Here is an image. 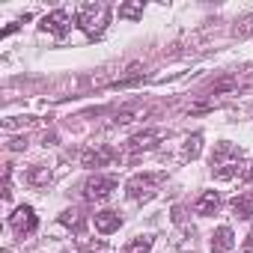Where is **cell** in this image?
<instances>
[{
    "label": "cell",
    "instance_id": "obj_22",
    "mask_svg": "<svg viewBox=\"0 0 253 253\" xmlns=\"http://www.w3.org/2000/svg\"><path fill=\"white\" fill-rule=\"evenodd\" d=\"M247 247H253V232H250V238H247Z\"/></svg>",
    "mask_w": 253,
    "mask_h": 253
},
{
    "label": "cell",
    "instance_id": "obj_2",
    "mask_svg": "<svg viewBox=\"0 0 253 253\" xmlns=\"http://www.w3.org/2000/svg\"><path fill=\"white\" fill-rule=\"evenodd\" d=\"M78 24L86 36H101L110 24V6L107 3H84L81 12H78Z\"/></svg>",
    "mask_w": 253,
    "mask_h": 253
},
{
    "label": "cell",
    "instance_id": "obj_1",
    "mask_svg": "<svg viewBox=\"0 0 253 253\" xmlns=\"http://www.w3.org/2000/svg\"><path fill=\"white\" fill-rule=\"evenodd\" d=\"M241 161H244V152H241V146H235V143H229V140H220V143L214 146L211 158H209V164H211V176L226 182V179L238 176V170H241Z\"/></svg>",
    "mask_w": 253,
    "mask_h": 253
},
{
    "label": "cell",
    "instance_id": "obj_15",
    "mask_svg": "<svg viewBox=\"0 0 253 253\" xmlns=\"http://www.w3.org/2000/svg\"><path fill=\"white\" fill-rule=\"evenodd\" d=\"M152 250V235H137L125 244V253H149Z\"/></svg>",
    "mask_w": 253,
    "mask_h": 253
},
{
    "label": "cell",
    "instance_id": "obj_19",
    "mask_svg": "<svg viewBox=\"0 0 253 253\" xmlns=\"http://www.w3.org/2000/svg\"><path fill=\"white\" fill-rule=\"evenodd\" d=\"M137 113H140V107H128V110H116V119H113V122L125 125V122H131V119H134Z\"/></svg>",
    "mask_w": 253,
    "mask_h": 253
},
{
    "label": "cell",
    "instance_id": "obj_10",
    "mask_svg": "<svg viewBox=\"0 0 253 253\" xmlns=\"http://www.w3.org/2000/svg\"><path fill=\"white\" fill-rule=\"evenodd\" d=\"M95 229L98 232H104V235H110V232H116L119 226H122V217L116 214V211H110V209H104V211H95Z\"/></svg>",
    "mask_w": 253,
    "mask_h": 253
},
{
    "label": "cell",
    "instance_id": "obj_9",
    "mask_svg": "<svg viewBox=\"0 0 253 253\" xmlns=\"http://www.w3.org/2000/svg\"><path fill=\"white\" fill-rule=\"evenodd\" d=\"M217 209H220V194H217V191H203V194H200V200L194 203V211H197V214H203V217L214 214Z\"/></svg>",
    "mask_w": 253,
    "mask_h": 253
},
{
    "label": "cell",
    "instance_id": "obj_11",
    "mask_svg": "<svg viewBox=\"0 0 253 253\" xmlns=\"http://www.w3.org/2000/svg\"><path fill=\"white\" fill-rule=\"evenodd\" d=\"M232 247H235L232 229H229V226H217V229L211 232V253H226V250H232Z\"/></svg>",
    "mask_w": 253,
    "mask_h": 253
},
{
    "label": "cell",
    "instance_id": "obj_4",
    "mask_svg": "<svg viewBox=\"0 0 253 253\" xmlns=\"http://www.w3.org/2000/svg\"><path fill=\"white\" fill-rule=\"evenodd\" d=\"M9 226L15 229V235H30V232H36V226H39V217H36V211H33V206H18L12 214H9Z\"/></svg>",
    "mask_w": 253,
    "mask_h": 253
},
{
    "label": "cell",
    "instance_id": "obj_5",
    "mask_svg": "<svg viewBox=\"0 0 253 253\" xmlns=\"http://www.w3.org/2000/svg\"><path fill=\"white\" fill-rule=\"evenodd\" d=\"M110 191H116V176H92V179H86V185H84V197L86 200H107L110 197Z\"/></svg>",
    "mask_w": 253,
    "mask_h": 253
},
{
    "label": "cell",
    "instance_id": "obj_3",
    "mask_svg": "<svg viewBox=\"0 0 253 253\" xmlns=\"http://www.w3.org/2000/svg\"><path fill=\"white\" fill-rule=\"evenodd\" d=\"M161 182H164V173H137L125 182V194H128V200H143L146 203V200L155 197Z\"/></svg>",
    "mask_w": 253,
    "mask_h": 253
},
{
    "label": "cell",
    "instance_id": "obj_8",
    "mask_svg": "<svg viewBox=\"0 0 253 253\" xmlns=\"http://www.w3.org/2000/svg\"><path fill=\"white\" fill-rule=\"evenodd\" d=\"M161 140H164V131H140V134H134V137L128 140V149H131V152H149V149H155Z\"/></svg>",
    "mask_w": 253,
    "mask_h": 253
},
{
    "label": "cell",
    "instance_id": "obj_7",
    "mask_svg": "<svg viewBox=\"0 0 253 253\" xmlns=\"http://www.w3.org/2000/svg\"><path fill=\"white\" fill-rule=\"evenodd\" d=\"M113 158H116V149H110V146H104V143L81 152V164H84V167H89V170H95V167H107Z\"/></svg>",
    "mask_w": 253,
    "mask_h": 253
},
{
    "label": "cell",
    "instance_id": "obj_20",
    "mask_svg": "<svg viewBox=\"0 0 253 253\" xmlns=\"http://www.w3.org/2000/svg\"><path fill=\"white\" fill-rule=\"evenodd\" d=\"M9 149H27V140H24V137H18V140H12V143H9Z\"/></svg>",
    "mask_w": 253,
    "mask_h": 253
},
{
    "label": "cell",
    "instance_id": "obj_14",
    "mask_svg": "<svg viewBox=\"0 0 253 253\" xmlns=\"http://www.w3.org/2000/svg\"><path fill=\"white\" fill-rule=\"evenodd\" d=\"M60 223H63V226H69V229H75V232H81V229H84V223H86V217H84V211H81V209H66V211L60 214Z\"/></svg>",
    "mask_w": 253,
    "mask_h": 253
},
{
    "label": "cell",
    "instance_id": "obj_18",
    "mask_svg": "<svg viewBox=\"0 0 253 253\" xmlns=\"http://www.w3.org/2000/svg\"><path fill=\"white\" fill-rule=\"evenodd\" d=\"M36 119L33 116H18V119H3V128L9 131V128H18V125H24V128H27V125H33Z\"/></svg>",
    "mask_w": 253,
    "mask_h": 253
},
{
    "label": "cell",
    "instance_id": "obj_16",
    "mask_svg": "<svg viewBox=\"0 0 253 253\" xmlns=\"http://www.w3.org/2000/svg\"><path fill=\"white\" fill-rule=\"evenodd\" d=\"M27 182H30L33 188H45V185L51 182V170H48V167H33V170L27 173Z\"/></svg>",
    "mask_w": 253,
    "mask_h": 253
},
{
    "label": "cell",
    "instance_id": "obj_17",
    "mask_svg": "<svg viewBox=\"0 0 253 253\" xmlns=\"http://www.w3.org/2000/svg\"><path fill=\"white\" fill-rule=\"evenodd\" d=\"M140 15H143V3H122V6H119V18L137 21Z\"/></svg>",
    "mask_w": 253,
    "mask_h": 253
},
{
    "label": "cell",
    "instance_id": "obj_12",
    "mask_svg": "<svg viewBox=\"0 0 253 253\" xmlns=\"http://www.w3.org/2000/svg\"><path fill=\"white\" fill-rule=\"evenodd\" d=\"M232 214L235 217H241V220H250L253 217V191H244V194H238V197H232Z\"/></svg>",
    "mask_w": 253,
    "mask_h": 253
},
{
    "label": "cell",
    "instance_id": "obj_21",
    "mask_svg": "<svg viewBox=\"0 0 253 253\" xmlns=\"http://www.w3.org/2000/svg\"><path fill=\"white\" fill-rule=\"evenodd\" d=\"M244 179H250V182H253V164H250V167L244 170Z\"/></svg>",
    "mask_w": 253,
    "mask_h": 253
},
{
    "label": "cell",
    "instance_id": "obj_6",
    "mask_svg": "<svg viewBox=\"0 0 253 253\" xmlns=\"http://www.w3.org/2000/svg\"><path fill=\"white\" fill-rule=\"evenodd\" d=\"M45 33H51V36H66L69 30H72V18H69V12L66 9H54V12H48L45 18H42V24H39Z\"/></svg>",
    "mask_w": 253,
    "mask_h": 253
},
{
    "label": "cell",
    "instance_id": "obj_13",
    "mask_svg": "<svg viewBox=\"0 0 253 253\" xmlns=\"http://www.w3.org/2000/svg\"><path fill=\"white\" fill-rule=\"evenodd\" d=\"M200 152H203V134H191L188 140H185V146H182V161H194V158H200Z\"/></svg>",
    "mask_w": 253,
    "mask_h": 253
}]
</instances>
